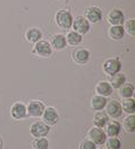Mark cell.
Returning a JSON list of instances; mask_svg holds the SVG:
<instances>
[{
  "label": "cell",
  "mask_w": 135,
  "mask_h": 149,
  "mask_svg": "<svg viewBox=\"0 0 135 149\" xmlns=\"http://www.w3.org/2000/svg\"><path fill=\"white\" fill-rule=\"evenodd\" d=\"M56 23L60 28L62 29H69L72 26V15L69 10H58L56 13Z\"/></svg>",
  "instance_id": "obj_1"
},
{
  "label": "cell",
  "mask_w": 135,
  "mask_h": 149,
  "mask_svg": "<svg viewBox=\"0 0 135 149\" xmlns=\"http://www.w3.org/2000/svg\"><path fill=\"white\" fill-rule=\"evenodd\" d=\"M88 135H89L91 141L94 142L95 145H103V143L105 142V140H107V134H105V132L102 130L101 127H96V126L91 129Z\"/></svg>",
  "instance_id": "obj_2"
},
{
  "label": "cell",
  "mask_w": 135,
  "mask_h": 149,
  "mask_svg": "<svg viewBox=\"0 0 135 149\" xmlns=\"http://www.w3.org/2000/svg\"><path fill=\"white\" fill-rule=\"evenodd\" d=\"M30 132L31 134L35 136V138H44L48 134L49 132V126L45 123H41V122H37V123H33L30 127Z\"/></svg>",
  "instance_id": "obj_3"
},
{
  "label": "cell",
  "mask_w": 135,
  "mask_h": 149,
  "mask_svg": "<svg viewBox=\"0 0 135 149\" xmlns=\"http://www.w3.org/2000/svg\"><path fill=\"white\" fill-rule=\"evenodd\" d=\"M72 25L76 32H78L79 35H85L89 30V22L82 16H77L72 21Z\"/></svg>",
  "instance_id": "obj_4"
},
{
  "label": "cell",
  "mask_w": 135,
  "mask_h": 149,
  "mask_svg": "<svg viewBox=\"0 0 135 149\" xmlns=\"http://www.w3.org/2000/svg\"><path fill=\"white\" fill-rule=\"evenodd\" d=\"M120 68H121V63H120V61H119L118 58H110V60H107V61L104 62V64H103V70H104V72L110 74V76L119 72Z\"/></svg>",
  "instance_id": "obj_5"
},
{
  "label": "cell",
  "mask_w": 135,
  "mask_h": 149,
  "mask_svg": "<svg viewBox=\"0 0 135 149\" xmlns=\"http://www.w3.org/2000/svg\"><path fill=\"white\" fill-rule=\"evenodd\" d=\"M35 53H37L41 57H48L52 54V46H51V44L48 41L39 40V41L36 42Z\"/></svg>",
  "instance_id": "obj_6"
},
{
  "label": "cell",
  "mask_w": 135,
  "mask_h": 149,
  "mask_svg": "<svg viewBox=\"0 0 135 149\" xmlns=\"http://www.w3.org/2000/svg\"><path fill=\"white\" fill-rule=\"evenodd\" d=\"M45 110V106L40 101H31L26 108V111L32 117H40Z\"/></svg>",
  "instance_id": "obj_7"
},
{
  "label": "cell",
  "mask_w": 135,
  "mask_h": 149,
  "mask_svg": "<svg viewBox=\"0 0 135 149\" xmlns=\"http://www.w3.org/2000/svg\"><path fill=\"white\" fill-rule=\"evenodd\" d=\"M107 106V111L108 115L112 118H118L121 116L123 113V108H121V104L117 101V100H111L110 102H108Z\"/></svg>",
  "instance_id": "obj_8"
},
{
  "label": "cell",
  "mask_w": 135,
  "mask_h": 149,
  "mask_svg": "<svg viewBox=\"0 0 135 149\" xmlns=\"http://www.w3.org/2000/svg\"><path fill=\"white\" fill-rule=\"evenodd\" d=\"M42 116H44V120H45V124L47 125H55L58 120V115L55 108H46L44 112H42Z\"/></svg>",
  "instance_id": "obj_9"
},
{
  "label": "cell",
  "mask_w": 135,
  "mask_h": 149,
  "mask_svg": "<svg viewBox=\"0 0 135 149\" xmlns=\"http://www.w3.org/2000/svg\"><path fill=\"white\" fill-rule=\"evenodd\" d=\"M85 15H86V19L92 23H97L102 19V12L97 7H88L86 9Z\"/></svg>",
  "instance_id": "obj_10"
},
{
  "label": "cell",
  "mask_w": 135,
  "mask_h": 149,
  "mask_svg": "<svg viewBox=\"0 0 135 149\" xmlns=\"http://www.w3.org/2000/svg\"><path fill=\"white\" fill-rule=\"evenodd\" d=\"M10 113L15 119L24 118L26 116V107L21 102H16L13 104V107L10 109Z\"/></svg>",
  "instance_id": "obj_11"
},
{
  "label": "cell",
  "mask_w": 135,
  "mask_h": 149,
  "mask_svg": "<svg viewBox=\"0 0 135 149\" xmlns=\"http://www.w3.org/2000/svg\"><path fill=\"white\" fill-rule=\"evenodd\" d=\"M108 19H109V22L114 25H121V23L124 22V14L119 9H114L109 14Z\"/></svg>",
  "instance_id": "obj_12"
},
{
  "label": "cell",
  "mask_w": 135,
  "mask_h": 149,
  "mask_svg": "<svg viewBox=\"0 0 135 149\" xmlns=\"http://www.w3.org/2000/svg\"><path fill=\"white\" fill-rule=\"evenodd\" d=\"M96 92L101 96H109L112 93V87L108 81H100L96 86Z\"/></svg>",
  "instance_id": "obj_13"
},
{
  "label": "cell",
  "mask_w": 135,
  "mask_h": 149,
  "mask_svg": "<svg viewBox=\"0 0 135 149\" xmlns=\"http://www.w3.org/2000/svg\"><path fill=\"white\" fill-rule=\"evenodd\" d=\"M125 81H126L125 74H119V72L112 74L111 78H110V83H111L110 85H111V87H114V88H119V87H121V86L125 84Z\"/></svg>",
  "instance_id": "obj_14"
},
{
  "label": "cell",
  "mask_w": 135,
  "mask_h": 149,
  "mask_svg": "<svg viewBox=\"0 0 135 149\" xmlns=\"http://www.w3.org/2000/svg\"><path fill=\"white\" fill-rule=\"evenodd\" d=\"M73 58L77 63H86L89 58V53L87 49H84V48H80V49H77L75 53H73Z\"/></svg>",
  "instance_id": "obj_15"
},
{
  "label": "cell",
  "mask_w": 135,
  "mask_h": 149,
  "mask_svg": "<svg viewBox=\"0 0 135 149\" xmlns=\"http://www.w3.org/2000/svg\"><path fill=\"white\" fill-rule=\"evenodd\" d=\"M51 44H52V47H54L55 49H62L66 45V39L63 35H55L52 37Z\"/></svg>",
  "instance_id": "obj_16"
},
{
  "label": "cell",
  "mask_w": 135,
  "mask_h": 149,
  "mask_svg": "<svg viewBox=\"0 0 135 149\" xmlns=\"http://www.w3.org/2000/svg\"><path fill=\"white\" fill-rule=\"evenodd\" d=\"M108 120H109L108 115L103 111H97L95 113V116H94V124H95L96 127H101L102 129L103 126L107 125Z\"/></svg>",
  "instance_id": "obj_17"
},
{
  "label": "cell",
  "mask_w": 135,
  "mask_h": 149,
  "mask_svg": "<svg viewBox=\"0 0 135 149\" xmlns=\"http://www.w3.org/2000/svg\"><path fill=\"white\" fill-rule=\"evenodd\" d=\"M107 104V99L104 96H101V95H95L92 97V107L94 110H102Z\"/></svg>",
  "instance_id": "obj_18"
},
{
  "label": "cell",
  "mask_w": 135,
  "mask_h": 149,
  "mask_svg": "<svg viewBox=\"0 0 135 149\" xmlns=\"http://www.w3.org/2000/svg\"><path fill=\"white\" fill-rule=\"evenodd\" d=\"M124 33H125V31H124V28L121 25H114L112 28H110V31H109L110 37L115 40L121 39L124 37Z\"/></svg>",
  "instance_id": "obj_19"
},
{
  "label": "cell",
  "mask_w": 135,
  "mask_h": 149,
  "mask_svg": "<svg viewBox=\"0 0 135 149\" xmlns=\"http://www.w3.org/2000/svg\"><path fill=\"white\" fill-rule=\"evenodd\" d=\"M120 130H121L120 124L117 123V122H112L107 126V134L111 138H116L117 135L120 133Z\"/></svg>",
  "instance_id": "obj_20"
},
{
  "label": "cell",
  "mask_w": 135,
  "mask_h": 149,
  "mask_svg": "<svg viewBox=\"0 0 135 149\" xmlns=\"http://www.w3.org/2000/svg\"><path fill=\"white\" fill-rule=\"evenodd\" d=\"M40 38H41V32L36 28H32L26 32V39L30 42H37L40 40Z\"/></svg>",
  "instance_id": "obj_21"
},
{
  "label": "cell",
  "mask_w": 135,
  "mask_h": 149,
  "mask_svg": "<svg viewBox=\"0 0 135 149\" xmlns=\"http://www.w3.org/2000/svg\"><path fill=\"white\" fill-rule=\"evenodd\" d=\"M134 94V86L132 84H125L120 87V95L125 99L132 97Z\"/></svg>",
  "instance_id": "obj_22"
},
{
  "label": "cell",
  "mask_w": 135,
  "mask_h": 149,
  "mask_svg": "<svg viewBox=\"0 0 135 149\" xmlns=\"http://www.w3.org/2000/svg\"><path fill=\"white\" fill-rule=\"evenodd\" d=\"M124 126L125 130L129 133H133L135 131V116L134 113H132L131 116H128L127 118L124 119Z\"/></svg>",
  "instance_id": "obj_23"
},
{
  "label": "cell",
  "mask_w": 135,
  "mask_h": 149,
  "mask_svg": "<svg viewBox=\"0 0 135 149\" xmlns=\"http://www.w3.org/2000/svg\"><path fill=\"white\" fill-rule=\"evenodd\" d=\"M65 39H66V41H68L70 45L76 46V45H79V44L81 42L82 37H81V35H79L78 32L72 31V32H70V33L68 35V37L65 38Z\"/></svg>",
  "instance_id": "obj_24"
},
{
  "label": "cell",
  "mask_w": 135,
  "mask_h": 149,
  "mask_svg": "<svg viewBox=\"0 0 135 149\" xmlns=\"http://www.w3.org/2000/svg\"><path fill=\"white\" fill-rule=\"evenodd\" d=\"M123 110L126 111L127 113H134L135 111V101L133 99H125L124 102H123V106H121Z\"/></svg>",
  "instance_id": "obj_25"
},
{
  "label": "cell",
  "mask_w": 135,
  "mask_h": 149,
  "mask_svg": "<svg viewBox=\"0 0 135 149\" xmlns=\"http://www.w3.org/2000/svg\"><path fill=\"white\" fill-rule=\"evenodd\" d=\"M49 142L45 138H38L33 141V148L35 149H48Z\"/></svg>",
  "instance_id": "obj_26"
},
{
  "label": "cell",
  "mask_w": 135,
  "mask_h": 149,
  "mask_svg": "<svg viewBox=\"0 0 135 149\" xmlns=\"http://www.w3.org/2000/svg\"><path fill=\"white\" fill-rule=\"evenodd\" d=\"M107 147H108V149H120L121 148V142L117 138H111L107 141Z\"/></svg>",
  "instance_id": "obj_27"
},
{
  "label": "cell",
  "mask_w": 135,
  "mask_h": 149,
  "mask_svg": "<svg viewBox=\"0 0 135 149\" xmlns=\"http://www.w3.org/2000/svg\"><path fill=\"white\" fill-rule=\"evenodd\" d=\"M126 30H127V32L128 33H131V35H135V21L134 19H128L127 22H126Z\"/></svg>",
  "instance_id": "obj_28"
},
{
  "label": "cell",
  "mask_w": 135,
  "mask_h": 149,
  "mask_svg": "<svg viewBox=\"0 0 135 149\" xmlns=\"http://www.w3.org/2000/svg\"><path fill=\"white\" fill-rule=\"evenodd\" d=\"M80 149H96V145L91 140H86L80 145Z\"/></svg>",
  "instance_id": "obj_29"
},
{
  "label": "cell",
  "mask_w": 135,
  "mask_h": 149,
  "mask_svg": "<svg viewBox=\"0 0 135 149\" xmlns=\"http://www.w3.org/2000/svg\"><path fill=\"white\" fill-rule=\"evenodd\" d=\"M2 139H1V136H0V149H2Z\"/></svg>",
  "instance_id": "obj_30"
}]
</instances>
